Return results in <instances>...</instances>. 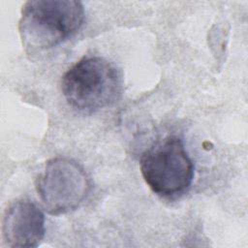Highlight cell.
<instances>
[{"label":"cell","mask_w":248,"mask_h":248,"mask_svg":"<svg viewBox=\"0 0 248 248\" xmlns=\"http://www.w3.org/2000/svg\"><path fill=\"white\" fill-rule=\"evenodd\" d=\"M61 88L70 106L93 112L118 100L122 78L116 67L107 59L83 57L64 74Z\"/></svg>","instance_id":"obj_2"},{"label":"cell","mask_w":248,"mask_h":248,"mask_svg":"<svg viewBox=\"0 0 248 248\" xmlns=\"http://www.w3.org/2000/svg\"><path fill=\"white\" fill-rule=\"evenodd\" d=\"M140 171L154 193L171 197L190 187L194 164L185 150L183 140L176 136H169L142 154Z\"/></svg>","instance_id":"obj_3"},{"label":"cell","mask_w":248,"mask_h":248,"mask_svg":"<svg viewBox=\"0 0 248 248\" xmlns=\"http://www.w3.org/2000/svg\"><path fill=\"white\" fill-rule=\"evenodd\" d=\"M91 188L84 169L76 161L57 157L46 162L37 178L36 190L45 209L52 215L75 210Z\"/></svg>","instance_id":"obj_4"},{"label":"cell","mask_w":248,"mask_h":248,"mask_svg":"<svg viewBox=\"0 0 248 248\" xmlns=\"http://www.w3.org/2000/svg\"><path fill=\"white\" fill-rule=\"evenodd\" d=\"M84 9L77 0H32L22 7L18 30L30 51L52 48L73 36L81 26Z\"/></svg>","instance_id":"obj_1"},{"label":"cell","mask_w":248,"mask_h":248,"mask_svg":"<svg viewBox=\"0 0 248 248\" xmlns=\"http://www.w3.org/2000/svg\"><path fill=\"white\" fill-rule=\"evenodd\" d=\"M45 215L30 201H17L6 210L3 223V239L13 248H34L45 236Z\"/></svg>","instance_id":"obj_5"}]
</instances>
